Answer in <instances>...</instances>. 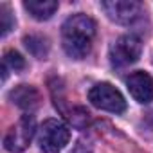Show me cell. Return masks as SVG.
<instances>
[{
  "label": "cell",
  "mask_w": 153,
  "mask_h": 153,
  "mask_svg": "<svg viewBox=\"0 0 153 153\" xmlns=\"http://www.w3.org/2000/svg\"><path fill=\"white\" fill-rule=\"evenodd\" d=\"M88 101L101 110L112 114H123L126 110V101L123 94L110 83H97L88 92Z\"/></svg>",
  "instance_id": "4"
},
{
  "label": "cell",
  "mask_w": 153,
  "mask_h": 153,
  "mask_svg": "<svg viewBox=\"0 0 153 153\" xmlns=\"http://www.w3.org/2000/svg\"><path fill=\"white\" fill-rule=\"evenodd\" d=\"M24 7L29 11V15L36 20H49L56 9H58V2L56 0H25Z\"/></svg>",
  "instance_id": "9"
},
{
  "label": "cell",
  "mask_w": 153,
  "mask_h": 153,
  "mask_svg": "<svg viewBox=\"0 0 153 153\" xmlns=\"http://www.w3.org/2000/svg\"><path fill=\"white\" fill-rule=\"evenodd\" d=\"M2 65H4L6 68L15 70V72L25 68V61H24V58H22L16 51H7V52L4 54V63H2Z\"/></svg>",
  "instance_id": "11"
},
{
  "label": "cell",
  "mask_w": 153,
  "mask_h": 153,
  "mask_svg": "<svg viewBox=\"0 0 153 153\" xmlns=\"http://www.w3.org/2000/svg\"><path fill=\"white\" fill-rule=\"evenodd\" d=\"M101 7L110 20L121 25H131L144 15L142 4L137 0H105L101 2Z\"/></svg>",
  "instance_id": "5"
},
{
  "label": "cell",
  "mask_w": 153,
  "mask_h": 153,
  "mask_svg": "<svg viewBox=\"0 0 153 153\" xmlns=\"http://www.w3.org/2000/svg\"><path fill=\"white\" fill-rule=\"evenodd\" d=\"M9 99L20 106L22 110H27V112H33L40 106V92L31 87V85H18L16 88H13L9 92Z\"/></svg>",
  "instance_id": "8"
},
{
  "label": "cell",
  "mask_w": 153,
  "mask_h": 153,
  "mask_svg": "<svg viewBox=\"0 0 153 153\" xmlns=\"http://www.w3.org/2000/svg\"><path fill=\"white\" fill-rule=\"evenodd\" d=\"M142 43L135 34H124L115 40V43L110 47V61L114 67L123 68L131 63H135L140 56Z\"/></svg>",
  "instance_id": "6"
},
{
  "label": "cell",
  "mask_w": 153,
  "mask_h": 153,
  "mask_svg": "<svg viewBox=\"0 0 153 153\" xmlns=\"http://www.w3.org/2000/svg\"><path fill=\"white\" fill-rule=\"evenodd\" d=\"M13 27H15V18L11 15V9L6 4H2L0 6V34L6 36Z\"/></svg>",
  "instance_id": "12"
},
{
  "label": "cell",
  "mask_w": 153,
  "mask_h": 153,
  "mask_svg": "<svg viewBox=\"0 0 153 153\" xmlns=\"http://www.w3.org/2000/svg\"><path fill=\"white\" fill-rule=\"evenodd\" d=\"M24 42H25V47L29 49L31 54H34L40 59H45L47 58V54H49V43H47L45 38L33 34V36H25Z\"/></svg>",
  "instance_id": "10"
},
{
  "label": "cell",
  "mask_w": 153,
  "mask_h": 153,
  "mask_svg": "<svg viewBox=\"0 0 153 153\" xmlns=\"http://www.w3.org/2000/svg\"><path fill=\"white\" fill-rule=\"evenodd\" d=\"M36 131V123L34 117L25 114L20 117V121L9 128V131L4 137V148L11 153H22L29 148L33 137Z\"/></svg>",
  "instance_id": "3"
},
{
  "label": "cell",
  "mask_w": 153,
  "mask_h": 153,
  "mask_svg": "<svg viewBox=\"0 0 153 153\" xmlns=\"http://www.w3.org/2000/svg\"><path fill=\"white\" fill-rule=\"evenodd\" d=\"M126 87L135 101L144 103V105L153 101V78L148 72L144 70L131 72L126 79Z\"/></svg>",
  "instance_id": "7"
},
{
  "label": "cell",
  "mask_w": 153,
  "mask_h": 153,
  "mask_svg": "<svg viewBox=\"0 0 153 153\" xmlns=\"http://www.w3.org/2000/svg\"><path fill=\"white\" fill-rule=\"evenodd\" d=\"M96 36V22L83 15H72L61 27V43L65 52L74 59H83L90 54Z\"/></svg>",
  "instance_id": "1"
},
{
  "label": "cell",
  "mask_w": 153,
  "mask_h": 153,
  "mask_svg": "<svg viewBox=\"0 0 153 153\" xmlns=\"http://www.w3.org/2000/svg\"><path fill=\"white\" fill-rule=\"evenodd\" d=\"M70 139V130L58 119H47L38 131V144L43 153H59Z\"/></svg>",
  "instance_id": "2"
}]
</instances>
